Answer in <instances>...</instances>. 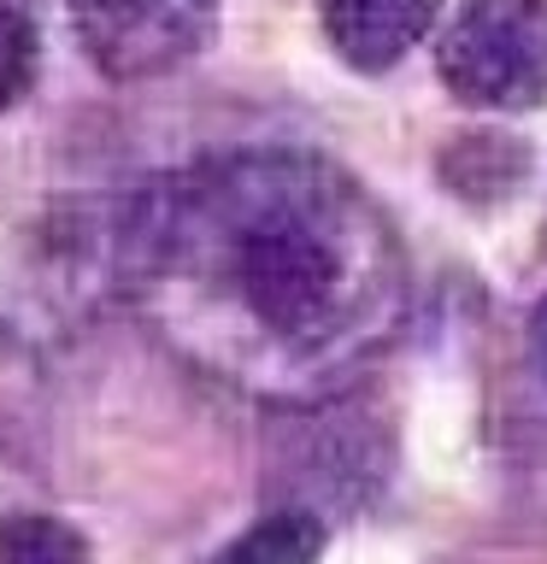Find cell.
Masks as SVG:
<instances>
[{"instance_id":"cell-1","label":"cell","mask_w":547,"mask_h":564,"mask_svg":"<svg viewBox=\"0 0 547 564\" xmlns=\"http://www.w3.org/2000/svg\"><path fill=\"white\" fill-rule=\"evenodd\" d=\"M130 294L212 382L265 400L342 388L406 312L395 229L312 153H236L153 188L130 229Z\"/></svg>"},{"instance_id":"cell-2","label":"cell","mask_w":547,"mask_h":564,"mask_svg":"<svg viewBox=\"0 0 547 564\" xmlns=\"http://www.w3.org/2000/svg\"><path fill=\"white\" fill-rule=\"evenodd\" d=\"M436 70L453 100L529 112L547 100V0H465L441 30Z\"/></svg>"},{"instance_id":"cell-3","label":"cell","mask_w":547,"mask_h":564,"mask_svg":"<svg viewBox=\"0 0 547 564\" xmlns=\"http://www.w3.org/2000/svg\"><path fill=\"white\" fill-rule=\"evenodd\" d=\"M71 24L106 77H159L194 59L218 24V0H71Z\"/></svg>"},{"instance_id":"cell-4","label":"cell","mask_w":547,"mask_h":564,"mask_svg":"<svg viewBox=\"0 0 547 564\" xmlns=\"http://www.w3.org/2000/svg\"><path fill=\"white\" fill-rule=\"evenodd\" d=\"M436 18L441 0H324V35L353 70L400 65Z\"/></svg>"},{"instance_id":"cell-5","label":"cell","mask_w":547,"mask_h":564,"mask_svg":"<svg viewBox=\"0 0 547 564\" xmlns=\"http://www.w3.org/2000/svg\"><path fill=\"white\" fill-rule=\"evenodd\" d=\"M318 553H324V518L282 506L265 511L254 529H242L212 564H318Z\"/></svg>"},{"instance_id":"cell-6","label":"cell","mask_w":547,"mask_h":564,"mask_svg":"<svg viewBox=\"0 0 547 564\" xmlns=\"http://www.w3.org/2000/svg\"><path fill=\"white\" fill-rule=\"evenodd\" d=\"M0 564H88V546L47 511H18L0 523Z\"/></svg>"},{"instance_id":"cell-7","label":"cell","mask_w":547,"mask_h":564,"mask_svg":"<svg viewBox=\"0 0 547 564\" xmlns=\"http://www.w3.org/2000/svg\"><path fill=\"white\" fill-rule=\"evenodd\" d=\"M35 65H42V35H35V24L18 7H0V112L35 88Z\"/></svg>"},{"instance_id":"cell-8","label":"cell","mask_w":547,"mask_h":564,"mask_svg":"<svg viewBox=\"0 0 547 564\" xmlns=\"http://www.w3.org/2000/svg\"><path fill=\"white\" fill-rule=\"evenodd\" d=\"M529 341H536V365H541V377H547V300L536 306V317H529Z\"/></svg>"}]
</instances>
